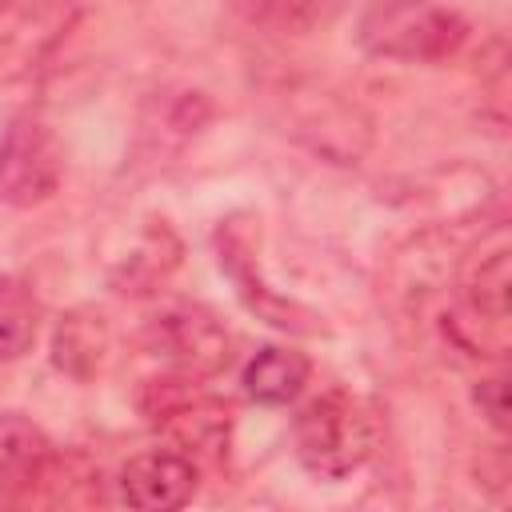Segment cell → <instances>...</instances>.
Masks as SVG:
<instances>
[{
    "label": "cell",
    "instance_id": "9c48e42d",
    "mask_svg": "<svg viewBox=\"0 0 512 512\" xmlns=\"http://www.w3.org/2000/svg\"><path fill=\"white\" fill-rule=\"evenodd\" d=\"M220 268L232 276L240 300H244L260 320H268V324H276V328H288V332H316V328H320L308 308H300L296 300L276 296V292L256 276V256H252L248 240H244L236 228H224V232H220Z\"/></svg>",
    "mask_w": 512,
    "mask_h": 512
},
{
    "label": "cell",
    "instance_id": "ba28073f",
    "mask_svg": "<svg viewBox=\"0 0 512 512\" xmlns=\"http://www.w3.org/2000/svg\"><path fill=\"white\" fill-rule=\"evenodd\" d=\"M508 288H512V272H508V232L504 224H496L488 236H480V244L472 248V256L460 268V308H468L472 316L508 328Z\"/></svg>",
    "mask_w": 512,
    "mask_h": 512
},
{
    "label": "cell",
    "instance_id": "52a82bcc",
    "mask_svg": "<svg viewBox=\"0 0 512 512\" xmlns=\"http://www.w3.org/2000/svg\"><path fill=\"white\" fill-rule=\"evenodd\" d=\"M196 484H200V472H196V460L184 456L180 448H152V452H140L132 456L124 468H120V500L128 508H144V512H172V508H184L192 496H196Z\"/></svg>",
    "mask_w": 512,
    "mask_h": 512
},
{
    "label": "cell",
    "instance_id": "2e32d148",
    "mask_svg": "<svg viewBox=\"0 0 512 512\" xmlns=\"http://www.w3.org/2000/svg\"><path fill=\"white\" fill-rule=\"evenodd\" d=\"M476 404H480V412L488 416V424L496 432L508 428V388H504V376H484L476 384Z\"/></svg>",
    "mask_w": 512,
    "mask_h": 512
},
{
    "label": "cell",
    "instance_id": "5bb4252c",
    "mask_svg": "<svg viewBox=\"0 0 512 512\" xmlns=\"http://www.w3.org/2000/svg\"><path fill=\"white\" fill-rule=\"evenodd\" d=\"M176 260H180V244H176V236L160 224V228H148L144 236H140V244H136V252L124 260V268L120 272H112V284H116V292H132V296H144V292H152L156 284H164L168 280V272L176 268Z\"/></svg>",
    "mask_w": 512,
    "mask_h": 512
},
{
    "label": "cell",
    "instance_id": "4fadbf2b",
    "mask_svg": "<svg viewBox=\"0 0 512 512\" xmlns=\"http://www.w3.org/2000/svg\"><path fill=\"white\" fill-rule=\"evenodd\" d=\"M52 352H56V368H64L68 376H92L108 352V324L100 312H68L56 328V340H52Z\"/></svg>",
    "mask_w": 512,
    "mask_h": 512
},
{
    "label": "cell",
    "instance_id": "30bf717a",
    "mask_svg": "<svg viewBox=\"0 0 512 512\" xmlns=\"http://www.w3.org/2000/svg\"><path fill=\"white\" fill-rule=\"evenodd\" d=\"M300 104H304V116L296 120L300 124L296 132L316 152L348 164L368 148V120L356 112V104H344L332 92H308Z\"/></svg>",
    "mask_w": 512,
    "mask_h": 512
},
{
    "label": "cell",
    "instance_id": "277c9868",
    "mask_svg": "<svg viewBox=\"0 0 512 512\" xmlns=\"http://www.w3.org/2000/svg\"><path fill=\"white\" fill-rule=\"evenodd\" d=\"M76 20V0H0V84L40 76Z\"/></svg>",
    "mask_w": 512,
    "mask_h": 512
},
{
    "label": "cell",
    "instance_id": "8fae6325",
    "mask_svg": "<svg viewBox=\"0 0 512 512\" xmlns=\"http://www.w3.org/2000/svg\"><path fill=\"white\" fill-rule=\"evenodd\" d=\"M52 444L24 416H0V500H28L40 492Z\"/></svg>",
    "mask_w": 512,
    "mask_h": 512
},
{
    "label": "cell",
    "instance_id": "7a4b0ae2",
    "mask_svg": "<svg viewBox=\"0 0 512 512\" xmlns=\"http://www.w3.org/2000/svg\"><path fill=\"white\" fill-rule=\"evenodd\" d=\"M468 40L460 12L436 0H372L356 24V44L376 60L440 64Z\"/></svg>",
    "mask_w": 512,
    "mask_h": 512
},
{
    "label": "cell",
    "instance_id": "9a60e30c",
    "mask_svg": "<svg viewBox=\"0 0 512 512\" xmlns=\"http://www.w3.org/2000/svg\"><path fill=\"white\" fill-rule=\"evenodd\" d=\"M40 332V300L20 280L0 272V364L20 360Z\"/></svg>",
    "mask_w": 512,
    "mask_h": 512
},
{
    "label": "cell",
    "instance_id": "8992f818",
    "mask_svg": "<svg viewBox=\"0 0 512 512\" xmlns=\"http://www.w3.org/2000/svg\"><path fill=\"white\" fill-rule=\"evenodd\" d=\"M64 156L52 128L36 116H12L0 136V204L36 208L56 196Z\"/></svg>",
    "mask_w": 512,
    "mask_h": 512
},
{
    "label": "cell",
    "instance_id": "6da1fadb",
    "mask_svg": "<svg viewBox=\"0 0 512 512\" xmlns=\"http://www.w3.org/2000/svg\"><path fill=\"white\" fill-rule=\"evenodd\" d=\"M296 456L316 480H344L360 472L380 444V412L352 392H324L296 412Z\"/></svg>",
    "mask_w": 512,
    "mask_h": 512
},
{
    "label": "cell",
    "instance_id": "3957f363",
    "mask_svg": "<svg viewBox=\"0 0 512 512\" xmlns=\"http://www.w3.org/2000/svg\"><path fill=\"white\" fill-rule=\"evenodd\" d=\"M144 416L184 456H224L232 436V408L196 388V380H152L140 396Z\"/></svg>",
    "mask_w": 512,
    "mask_h": 512
},
{
    "label": "cell",
    "instance_id": "5b68a950",
    "mask_svg": "<svg viewBox=\"0 0 512 512\" xmlns=\"http://www.w3.org/2000/svg\"><path fill=\"white\" fill-rule=\"evenodd\" d=\"M144 348L164 360L176 376L208 380L228 368L232 360V336L220 324V316L204 304H168L144 324Z\"/></svg>",
    "mask_w": 512,
    "mask_h": 512
},
{
    "label": "cell",
    "instance_id": "7c38bea8",
    "mask_svg": "<svg viewBox=\"0 0 512 512\" xmlns=\"http://www.w3.org/2000/svg\"><path fill=\"white\" fill-rule=\"evenodd\" d=\"M308 372H312V364H308L304 352H296V348H276V344H272V348H260V352L244 364L240 384H244L248 400L268 404V408H280V404H288V400H296V396L304 392Z\"/></svg>",
    "mask_w": 512,
    "mask_h": 512
}]
</instances>
